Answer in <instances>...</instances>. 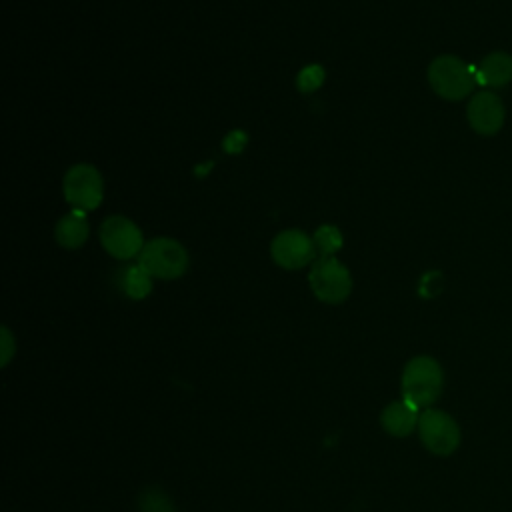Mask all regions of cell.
I'll list each match as a JSON object with an SVG mask.
<instances>
[{"instance_id": "obj_1", "label": "cell", "mask_w": 512, "mask_h": 512, "mask_svg": "<svg viewBox=\"0 0 512 512\" xmlns=\"http://www.w3.org/2000/svg\"><path fill=\"white\" fill-rule=\"evenodd\" d=\"M402 400L418 410L430 408L442 392L444 374L440 364L430 356L412 358L402 372Z\"/></svg>"}, {"instance_id": "obj_2", "label": "cell", "mask_w": 512, "mask_h": 512, "mask_svg": "<svg viewBox=\"0 0 512 512\" xmlns=\"http://www.w3.org/2000/svg\"><path fill=\"white\" fill-rule=\"evenodd\" d=\"M428 82L432 90L446 100H462L478 84L474 68L452 54H444L432 60L428 66Z\"/></svg>"}, {"instance_id": "obj_3", "label": "cell", "mask_w": 512, "mask_h": 512, "mask_svg": "<svg viewBox=\"0 0 512 512\" xmlns=\"http://www.w3.org/2000/svg\"><path fill=\"white\" fill-rule=\"evenodd\" d=\"M138 264L160 280L180 278L188 268V252L174 238H152L138 254Z\"/></svg>"}, {"instance_id": "obj_4", "label": "cell", "mask_w": 512, "mask_h": 512, "mask_svg": "<svg viewBox=\"0 0 512 512\" xmlns=\"http://www.w3.org/2000/svg\"><path fill=\"white\" fill-rule=\"evenodd\" d=\"M314 296L326 304H340L352 292V276L336 256L318 258L308 272Z\"/></svg>"}, {"instance_id": "obj_5", "label": "cell", "mask_w": 512, "mask_h": 512, "mask_svg": "<svg viewBox=\"0 0 512 512\" xmlns=\"http://www.w3.org/2000/svg\"><path fill=\"white\" fill-rule=\"evenodd\" d=\"M62 192L74 210L90 212L98 208L104 198L102 174L92 164H74L64 174Z\"/></svg>"}, {"instance_id": "obj_6", "label": "cell", "mask_w": 512, "mask_h": 512, "mask_svg": "<svg viewBox=\"0 0 512 512\" xmlns=\"http://www.w3.org/2000/svg\"><path fill=\"white\" fill-rule=\"evenodd\" d=\"M418 434L422 444L438 456L452 454L460 444V428L456 420L438 408H426L418 420Z\"/></svg>"}, {"instance_id": "obj_7", "label": "cell", "mask_w": 512, "mask_h": 512, "mask_svg": "<svg viewBox=\"0 0 512 512\" xmlns=\"http://www.w3.org/2000/svg\"><path fill=\"white\" fill-rule=\"evenodd\" d=\"M98 234H100L102 248L118 260H128V258L138 256L146 244L140 228L130 218L120 216V214L108 216L100 224Z\"/></svg>"}, {"instance_id": "obj_8", "label": "cell", "mask_w": 512, "mask_h": 512, "mask_svg": "<svg viewBox=\"0 0 512 512\" xmlns=\"http://www.w3.org/2000/svg\"><path fill=\"white\" fill-rule=\"evenodd\" d=\"M272 260L284 270H298L316 258L314 240L298 228L278 232L270 242Z\"/></svg>"}, {"instance_id": "obj_9", "label": "cell", "mask_w": 512, "mask_h": 512, "mask_svg": "<svg viewBox=\"0 0 512 512\" xmlns=\"http://www.w3.org/2000/svg\"><path fill=\"white\" fill-rule=\"evenodd\" d=\"M466 116L474 132L482 136H492L502 128L506 112L502 100L494 92L482 90L470 98Z\"/></svg>"}, {"instance_id": "obj_10", "label": "cell", "mask_w": 512, "mask_h": 512, "mask_svg": "<svg viewBox=\"0 0 512 512\" xmlns=\"http://www.w3.org/2000/svg\"><path fill=\"white\" fill-rule=\"evenodd\" d=\"M418 408H414L412 404H408L406 400H394L390 402L382 414H380V424L382 428L396 438H404L408 434L414 432V428H418Z\"/></svg>"}, {"instance_id": "obj_11", "label": "cell", "mask_w": 512, "mask_h": 512, "mask_svg": "<svg viewBox=\"0 0 512 512\" xmlns=\"http://www.w3.org/2000/svg\"><path fill=\"white\" fill-rule=\"evenodd\" d=\"M476 82L486 88H502L512 80V56L506 52H492L474 68Z\"/></svg>"}, {"instance_id": "obj_12", "label": "cell", "mask_w": 512, "mask_h": 512, "mask_svg": "<svg viewBox=\"0 0 512 512\" xmlns=\"http://www.w3.org/2000/svg\"><path fill=\"white\" fill-rule=\"evenodd\" d=\"M88 234H90V226L82 210H72L64 214L54 228L56 242L68 250L80 248L88 240Z\"/></svg>"}, {"instance_id": "obj_13", "label": "cell", "mask_w": 512, "mask_h": 512, "mask_svg": "<svg viewBox=\"0 0 512 512\" xmlns=\"http://www.w3.org/2000/svg\"><path fill=\"white\" fill-rule=\"evenodd\" d=\"M120 284L124 294L134 300H142L152 292V276L140 264L128 266L120 276Z\"/></svg>"}, {"instance_id": "obj_14", "label": "cell", "mask_w": 512, "mask_h": 512, "mask_svg": "<svg viewBox=\"0 0 512 512\" xmlns=\"http://www.w3.org/2000/svg\"><path fill=\"white\" fill-rule=\"evenodd\" d=\"M312 240H314V246H316V252L320 254V258L334 256L344 244L342 232L332 224H322L320 228H316Z\"/></svg>"}, {"instance_id": "obj_15", "label": "cell", "mask_w": 512, "mask_h": 512, "mask_svg": "<svg viewBox=\"0 0 512 512\" xmlns=\"http://www.w3.org/2000/svg\"><path fill=\"white\" fill-rule=\"evenodd\" d=\"M324 82V68L320 64H310L298 72L296 84L302 92H314Z\"/></svg>"}, {"instance_id": "obj_16", "label": "cell", "mask_w": 512, "mask_h": 512, "mask_svg": "<svg viewBox=\"0 0 512 512\" xmlns=\"http://www.w3.org/2000/svg\"><path fill=\"white\" fill-rule=\"evenodd\" d=\"M142 510L144 512H170V502L160 492H146L142 496Z\"/></svg>"}, {"instance_id": "obj_17", "label": "cell", "mask_w": 512, "mask_h": 512, "mask_svg": "<svg viewBox=\"0 0 512 512\" xmlns=\"http://www.w3.org/2000/svg\"><path fill=\"white\" fill-rule=\"evenodd\" d=\"M0 348H2L0 364L6 366L10 362V358L14 356V352H16V342H14V338H12V334L6 326H2V330H0Z\"/></svg>"}, {"instance_id": "obj_18", "label": "cell", "mask_w": 512, "mask_h": 512, "mask_svg": "<svg viewBox=\"0 0 512 512\" xmlns=\"http://www.w3.org/2000/svg\"><path fill=\"white\" fill-rule=\"evenodd\" d=\"M238 136V132H232V134H228V138L224 140V148L230 152V154H238L240 150H242V146H244V142H246V136L244 138H236Z\"/></svg>"}]
</instances>
